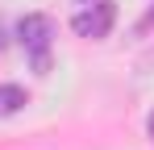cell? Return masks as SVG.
I'll return each mask as SVG.
<instances>
[{"mask_svg":"<svg viewBox=\"0 0 154 150\" xmlns=\"http://www.w3.org/2000/svg\"><path fill=\"white\" fill-rule=\"evenodd\" d=\"M17 38L33 58V71H50V42H54V21L46 13H29L17 25Z\"/></svg>","mask_w":154,"mask_h":150,"instance_id":"obj_1","label":"cell"},{"mask_svg":"<svg viewBox=\"0 0 154 150\" xmlns=\"http://www.w3.org/2000/svg\"><path fill=\"white\" fill-rule=\"evenodd\" d=\"M117 21V8H112V0H96L92 8H83L71 17V29H75L79 38H108V29Z\"/></svg>","mask_w":154,"mask_h":150,"instance_id":"obj_2","label":"cell"},{"mask_svg":"<svg viewBox=\"0 0 154 150\" xmlns=\"http://www.w3.org/2000/svg\"><path fill=\"white\" fill-rule=\"evenodd\" d=\"M25 108V88L17 83H0V117H13Z\"/></svg>","mask_w":154,"mask_h":150,"instance_id":"obj_3","label":"cell"},{"mask_svg":"<svg viewBox=\"0 0 154 150\" xmlns=\"http://www.w3.org/2000/svg\"><path fill=\"white\" fill-rule=\"evenodd\" d=\"M146 129H150V138H154V113H150V121H146Z\"/></svg>","mask_w":154,"mask_h":150,"instance_id":"obj_4","label":"cell"},{"mask_svg":"<svg viewBox=\"0 0 154 150\" xmlns=\"http://www.w3.org/2000/svg\"><path fill=\"white\" fill-rule=\"evenodd\" d=\"M4 42H8V38H4V25H0V50H4Z\"/></svg>","mask_w":154,"mask_h":150,"instance_id":"obj_5","label":"cell"}]
</instances>
